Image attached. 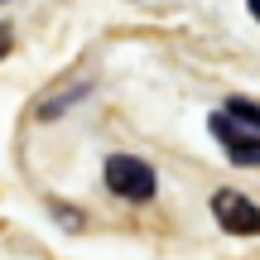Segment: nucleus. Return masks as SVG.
Returning a JSON list of instances; mask_svg holds the SVG:
<instances>
[{"mask_svg": "<svg viewBox=\"0 0 260 260\" xmlns=\"http://www.w3.org/2000/svg\"><path fill=\"white\" fill-rule=\"evenodd\" d=\"M106 188L125 203H149L154 198V169L135 154H111L106 159Z\"/></svg>", "mask_w": 260, "mask_h": 260, "instance_id": "f257e3e1", "label": "nucleus"}, {"mask_svg": "<svg viewBox=\"0 0 260 260\" xmlns=\"http://www.w3.org/2000/svg\"><path fill=\"white\" fill-rule=\"evenodd\" d=\"M212 217L222 222V232H232V236H260V207L251 198L232 193V188H222V193L212 198Z\"/></svg>", "mask_w": 260, "mask_h": 260, "instance_id": "f03ea898", "label": "nucleus"}, {"mask_svg": "<svg viewBox=\"0 0 260 260\" xmlns=\"http://www.w3.org/2000/svg\"><path fill=\"white\" fill-rule=\"evenodd\" d=\"M207 125H212V135L226 145V159H232V164H241V169L260 164V135H251L246 125H236L226 111H222V116H212Z\"/></svg>", "mask_w": 260, "mask_h": 260, "instance_id": "7ed1b4c3", "label": "nucleus"}, {"mask_svg": "<svg viewBox=\"0 0 260 260\" xmlns=\"http://www.w3.org/2000/svg\"><path fill=\"white\" fill-rule=\"evenodd\" d=\"M226 116H232L236 125H246L251 135H260V102H251V96H232V102H226Z\"/></svg>", "mask_w": 260, "mask_h": 260, "instance_id": "20e7f679", "label": "nucleus"}, {"mask_svg": "<svg viewBox=\"0 0 260 260\" xmlns=\"http://www.w3.org/2000/svg\"><path fill=\"white\" fill-rule=\"evenodd\" d=\"M5 48H10V29L0 24V58H5Z\"/></svg>", "mask_w": 260, "mask_h": 260, "instance_id": "39448f33", "label": "nucleus"}, {"mask_svg": "<svg viewBox=\"0 0 260 260\" xmlns=\"http://www.w3.org/2000/svg\"><path fill=\"white\" fill-rule=\"evenodd\" d=\"M246 5H251V15H255V19H260V0H246Z\"/></svg>", "mask_w": 260, "mask_h": 260, "instance_id": "423d86ee", "label": "nucleus"}, {"mask_svg": "<svg viewBox=\"0 0 260 260\" xmlns=\"http://www.w3.org/2000/svg\"><path fill=\"white\" fill-rule=\"evenodd\" d=\"M0 5H5V0H0Z\"/></svg>", "mask_w": 260, "mask_h": 260, "instance_id": "0eeeda50", "label": "nucleus"}]
</instances>
